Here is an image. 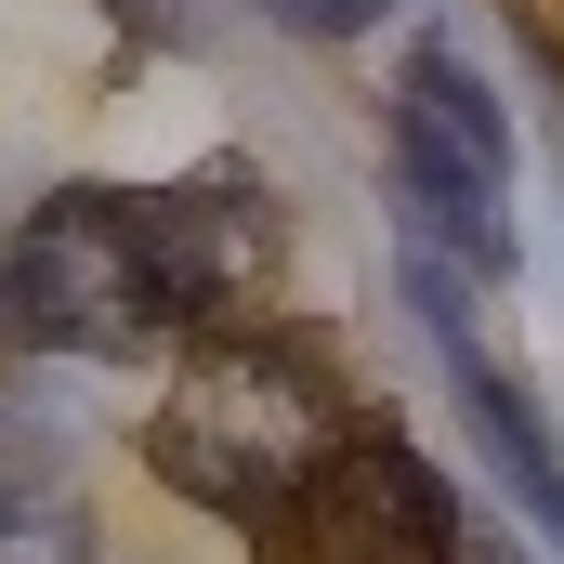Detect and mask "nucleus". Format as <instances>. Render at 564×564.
I'll list each match as a JSON object with an SVG mask.
<instances>
[{"mask_svg": "<svg viewBox=\"0 0 564 564\" xmlns=\"http://www.w3.org/2000/svg\"><path fill=\"white\" fill-rule=\"evenodd\" d=\"M276 263V210L250 171H197V184H53L13 250H0V328L26 355H79V368H132L158 341L237 315Z\"/></svg>", "mask_w": 564, "mask_h": 564, "instance_id": "f257e3e1", "label": "nucleus"}, {"mask_svg": "<svg viewBox=\"0 0 564 564\" xmlns=\"http://www.w3.org/2000/svg\"><path fill=\"white\" fill-rule=\"evenodd\" d=\"M328 459H341V394L276 328H224L144 421V473L224 525H302Z\"/></svg>", "mask_w": 564, "mask_h": 564, "instance_id": "f03ea898", "label": "nucleus"}, {"mask_svg": "<svg viewBox=\"0 0 564 564\" xmlns=\"http://www.w3.org/2000/svg\"><path fill=\"white\" fill-rule=\"evenodd\" d=\"M394 197H408L433 263H459V276L525 263V237H512V106L446 40L408 53V79H394Z\"/></svg>", "mask_w": 564, "mask_h": 564, "instance_id": "7ed1b4c3", "label": "nucleus"}, {"mask_svg": "<svg viewBox=\"0 0 564 564\" xmlns=\"http://www.w3.org/2000/svg\"><path fill=\"white\" fill-rule=\"evenodd\" d=\"M408 302H421V328H433V368H446L459 421H473V446H486V473L512 486V512L564 552V446H552V408L473 341V315H459V289H446V263H433L421 237H408Z\"/></svg>", "mask_w": 564, "mask_h": 564, "instance_id": "20e7f679", "label": "nucleus"}, {"mask_svg": "<svg viewBox=\"0 0 564 564\" xmlns=\"http://www.w3.org/2000/svg\"><path fill=\"white\" fill-rule=\"evenodd\" d=\"M315 564H459V499L408 433H341V459L302 499Z\"/></svg>", "mask_w": 564, "mask_h": 564, "instance_id": "39448f33", "label": "nucleus"}, {"mask_svg": "<svg viewBox=\"0 0 564 564\" xmlns=\"http://www.w3.org/2000/svg\"><path fill=\"white\" fill-rule=\"evenodd\" d=\"M0 564H93L79 499L53 473H26V459H0Z\"/></svg>", "mask_w": 564, "mask_h": 564, "instance_id": "423d86ee", "label": "nucleus"}, {"mask_svg": "<svg viewBox=\"0 0 564 564\" xmlns=\"http://www.w3.org/2000/svg\"><path fill=\"white\" fill-rule=\"evenodd\" d=\"M263 13H276L289 40H368V26H381L394 0H263Z\"/></svg>", "mask_w": 564, "mask_h": 564, "instance_id": "0eeeda50", "label": "nucleus"}]
</instances>
